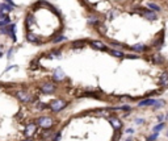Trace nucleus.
Wrapping results in <instances>:
<instances>
[{"label": "nucleus", "instance_id": "nucleus-22", "mask_svg": "<svg viewBox=\"0 0 168 141\" xmlns=\"http://www.w3.org/2000/svg\"><path fill=\"white\" fill-rule=\"evenodd\" d=\"M156 137H158V133H155V134H152L151 137H148V138H147V141H154Z\"/></svg>", "mask_w": 168, "mask_h": 141}, {"label": "nucleus", "instance_id": "nucleus-18", "mask_svg": "<svg viewBox=\"0 0 168 141\" xmlns=\"http://www.w3.org/2000/svg\"><path fill=\"white\" fill-rule=\"evenodd\" d=\"M133 49L135 52H144V50H146V46L142 44H138V45H135V46H133Z\"/></svg>", "mask_w": 168, "mask_h": 141}, {"label": "nucleus", "instance_id": "nucleus-7", "mask_svg": "<svg viewBox=\"0 0 168 141\" xmlns=\"http://www.w3.org/2000/svg\"><path fill=\"white\" fill-rule=\"evenodd\" d=\"M91 46H92L93 49L101 50V52H105V50H106V46L101 41H92V42H91Z\"/></svg>", "mask_w": 168, "mask_h": 141}, {"label": "nucleus", "instance_id": "nucleus-28", "mask_svg": "<svg viewBox=\"0 0 168 141\" xmlns=\"http://www.w3.org/2000/svg\"><path fill=\"white\" fill-rule=\"evenodd\" d=\"M158 120H159V121H161V120H163V115H159V117H158Z\"/></svg>", "mask_w": 168, "mask_h": 141}, {"label": "nucleus", "instance_id": "nucleus-10", "mask_svg": "<svg viewBox=\"0 0 168 141\" xmlns=\"http://www.w3.org/2000/svg\"><path fill=\"white\" fill-rule=\"evenodd\" d=\"M36 128H37V125H36V124H29V125L26 127V132H25V133H26V136H32V134L36 132Z\"/></svg>", "mask_w": 168, "mask_h": 141}, {"label": "nucleus", "instance_id": "nucleus-6", "mask_svg": "<svg viewBox=\"0 0 168 141\" xmlns=\"http://www.w3.org/2000/svg\"><path fill=\"white\" fill-rule=\"evenodd\" d=\"M53 79L57 80V82H61V80H63V79H65V72H63L61 69H57L54 71V74H53Z\"/></svg>", "mask_w": 168, "mask_h": 141}, {"label": "nucleus", "instance_id": "nucleus-29", "mask_svg": "<svg viewBox=\"0 0 168 141\" xmlns=\"http://www.w3.org/2000/svg\"><path fill=\"white\" fill-rule=\"evenodd\" d=\"M22 141H32V140H29V138H26V140H22Z\"/></svg>", "mask_w": 168, "mask_h": 141}, {"label": "nucleus", "instance_id": "nucleus-23", "mask_svg": "<svg viewBox=\"0 0 168 141\" xmlns=\"http://www.w3.org/2000/svg\"><path fill=\"white\" fill-rule=\"evenodd\" d=\"M63 40H66V37H63V36H61V37L55 38V41H54V42H59V41H63Z\"/></svg>", "mask_w": 168, "mask_h": 141}, {"label": "nucleus", "instance_id": "nucleus-15", "mask_svg": "<svg viewBox=\"0 0 168 141\" xmlns=\"http://www.w3.org/2000/svg\"><path fill=\"white\" fill-rule=\"evenodd\" d=\"M164 104H165L164 100H156V102H154L152 106H154V110H158V108H161Z\"/></svg>", "mask_w": 168, "mask_h": 141}, {"label": "nucleus", "instance_id": "nucleus-3", "mask_svg": "<svg viewBox=\"0 0 168 141\" xmlns=\"http://www.w3.org/2000/svg\"><path fill=\"white\" fill-rule=\"evenodd\" d=\"M41 90L43 94H53L57 90V87H55L54 83H43L41 86Z\"/></svg>", "mask_w": 168, "mask_h": 141}, {"label": "nucleus", "instance_id": "nucleus-4", "mask_svg": "<svg viewBox=\"0 0 168 141\" xmlns=\"http://www.w3.org/2000/svg\"><path fill=\"white\" fill-rule=\"evenodd\" d=\"M16 98H18V99H20L21 102H24V103H29L32 100V96L28 92H25V91H17V92H16Z\"/></svg>", "mask_w": 168, "mask_h": 141}, {"label": "nucleus", "instance_id": "nucleus-5", "mask_svg": "<svg viewBox=\"0 0 168 141\" xmlns=\"http://www.w3.org/2000/svg\"><path fill=\"white\" fill-rule=\"evenodd\" d=\"M143 17L150 20V21H155L156 19H158V15H156V12H154V11H144Z\"/></svg>", "mask_w": 168, "mask_h": 141}, {"label": "nucleus", "instance_id": "nucleus-16", "mask_svg": "<svg viewBox=\"0 0 168 141\" xmlns=\"http://www.w3.org/2000/svg\"><path fill=\"white\" fill-rule=\"evenodd\" d=\"M84 45H86V41L84 40H79V41H74L72 48H83Z\"/></svg>", "mask_w": 168, "mask_h": 141}, {"label": "nucleus", "instance_id": "nucleus-17", "mask_svg": "<svg viewBox=\"0 0 168 141\" xmlns=\"http://www.w3.org/2000/svg\"><path fill=\"white\" fill-rule=\"evenodd\" d=\"M154 102H155L154 99H146V100H142L141 103H139V106H152Z\"/></svg>", "mask_w": 168, "mask_h": 141}, {"label": "nucleus", "instance_id": "nucleus-9", "mask_svg": "<svg viewBox=\"0 0 168 141\" xmlns=\"http://www.w3.org/2000/svg\"><path fill=\"white\" fill-rule=\"evenodd\" d=\"M159 83H160L161 86H164V87L168 86V71H164L160 75V78H159Z\"/></svg>", "mask_w": 168, "mask_h": 141}, {"label": "nucleus", "instance_id": "nucleus-20", "mask_svg": "<svg viewBox=\"0 0 168 141\" xmlns=\"http://www.w3.org/2000/svg\"><path fill=\"white\" fill-rule=\"evenodd\" d=\"M95 115H99V116H108V115H109V111L108 110L97 111V112H95Z\"/></svg>", "mask_w": 168, "mask_h": 141}, {"label": "nucleus", "instance_id": "nucleus-26", "mask_svg": "<svg viewBox=\"0 0 168 141\" xmlns=\"http://www.w3.org/2000/svg\"><path fill=\"white\" fill-rule=\"evenodd\" d=\"M126 57H127V58H138V55H134V54H130V55H126Z\"/></svg>", "mask_w": 168, "mask_h": 141}, {"label": "nucleus", "instance_id": "nucleus-11", "mask_svg": "<svg viewBox=\"0 0 168 141\" xmlns=\"http://www.w3.org/2000/svg\"><path fill=\"white\" fill-rule=\"evenodd\" d=\"M147 7L150 8L151 11H154V12H160V7H159L158 4H155V3H152V1H150V3H147Z\"/></svg>", "mask_w": 168, "mask_h": 141}, {"label": "nucleus", "instance_id": "nucleus-8", "mask_svg": "<svg viewBox=\"0 0 168 141\" xmlns=\"http://www.w3.org/2000/svg\"><path fill=\"white\" fill-rule=\"evenodd\" d=\"M109 121H110V124L113 125V128L116 129V131H120L121 127H122V123H121L117 117H109Z\"/></svg>", "mask_w": 168, "mask_h": 141}, {"label": "nucleus", "instance_id": "nucleus-30", "mask_svg": "<svg viewBox=\"0 0 168 141\" xmlns=\"http://www.w3.org/2000/svg\"><path fill=\"white\" fill-rule=\"evenodd\" d=\"M167 137H168V131H167Z\"/></svg>", "mask_w": 168, "mask_h": 141}, {"label": "nucleus", "instance_id": "nucleus-21", "mask_svg": "<svg viewBox=\"0 0 168 141\" xmlns=\"http://www.w3.org/2000/svg\"><path fill=\"white\" fill-rule=\"evenodd\" d=\"M161 128H164V123H160V124H158V125H155V127H154V132H155V133H158Z\"/></svg>", "mask_w": 168, "mask_h": 141}, {"label": "nucleus", "instance_id": "nucleus-32", "mask_svg": "<svg viewBox=\"0 0 168 141\" xmlns=\"http://www.w3.org/2000/svg\"><path fill=\"white\" fill-rule=\"evenodd\" d=\"M127 141H131V140H127Z\"/></svg>", "mask_w": 168, "mask_h": 141}, {"label": "nucleus", "instance_id": "nucleus-31", "mask_svg": "<svg viewBox=\"0 0 168 141\" xmlns=\"http://www.w3.org/2000/svg\"><path fill=\"white\" fill-rule=\"evenodd\" d=\"M1 55H3V54H1V53H0V57H1Z\"/></svg>", "mask_w": 168, "mask_h": 141}, {"label": "nucleus", "instance_id": "nucleus-19", "mask_svg": "<svg viewBox=\"0 0 168 141\" xmlns=\"http://www.w3.org/2000/svg\"><path fill=\"white\" fill-rule=\"evenodd\" d=\"M154 62H156V63H163V62H164V58H163L160 54H155L154 55Z\"/></svg>", "mask_w": 168, "mask_h": 141}, {"label": "nucleus", "instance_id": "nucleus-2", "mask_svg": "<svg viewBox=\"0 0 168 141\" xmlns=\"http://www.w3.org/2000/svg\"><path fill=\"white\" fill-rule=\"evenodd\" d=\"M37 125L42 127L43 129H49L53 127V119L49 116H41L37 119Z\"/></svg>", "mask_w": 168, "mask_h": 141}, {"label": "nucleus", "instance_id": "nucleus-1", "mask_svg": "<svg viewBox=\"0 0 168 141\" xmlns=\"http://www.w3.org/2000/svg\"><path fill=\"white\" fill-rule=\"evenodd\" d=\"M66 106H67V102L63 99H55L53 102H50V104H49V107H50V110L53 112H59L63 108H66Z\"/></svg>", "mask_w": 168, "mask_h": 141}, {"label": "nucleus", "instance_id": "nucleus-25", "mask_svg": "<svg viewBox=\"0 0 168 141\" xmlns=\"http://www.w3.org/2000/svg\"><path fill=\"white\" fill-rule=\"evenodd\" d=\"M110 44L113 45V46H121V44H120V42H114V41H112Z\"/></svg>", "mask_w": 168, "mask_h": 141}, {"label": "nucleus", "instance_id": "nucleus-27", "mask_svg": "<svg viewBox=\"0 0 168 141\" xmlns=\"http://www.w3.org/2000/svg\"><path fill=\"white\" fill-rule=\"evenodd\" d=\"M135 123H138V124H142V123H143V120H142V119H139V120H135Z\"/></svg>", "mask_w": 168, "mask_h": 141}, {"label": "nucleus", "instance_id": "nucleus-24", "mask_svg": "<svg viewBox=\"0 0 168 141\" xmlns=\"http://www.w3.org/2000/svg\"><path fill=\"white\" fill-rule=\"evenodd\" d=\"M8 3V5H11V7H14V3H13V0H5Z\"/></svg>", "mask_w": 168, "mask_h": 141}, {"label": "nucleus", "instance_id": "nucleus-14", "mask_svg": "<svg viewBox=\"0 0 168 141\" xmlns=\"http://www.w3.org/2000/svg\"><path fill=\"white\" fill-rule=\"evenodd\" d=\"M110 54L113 55V57H117V58H124L125 54L120 50H110Z\"/></svg>", "mask_w": 168, "mask_h": 141}, {"label": "nucleus", "instance_id": "nucleus-13", "mask_svg": "<svg viewBox=\"0 0 168 141\" xmlns=\"http://www.w3.org/2000/svg\"><path fill=\"white\" fill-rule=\"evenodd\" d=\"M26 40L29 42H38V37L36 35H33V33H28V35H26Z\"/></svg>", "mask_w": 168, "mask_h": 141}, {"label": "nucleus", "instance_id": "nucleus-12", "mask_svg": "<svg viewBox=\"0 0 168 141\" xmlns=\"http://www.w3.org/2000/svg\"><path fill=\"white\" fill-rule=\"evenodd\" d=\"M12 7L8 4H0V13H5V12H11Z\"/></svg>", "mask_w": 168, "mask_h": 141}]
</instances>
